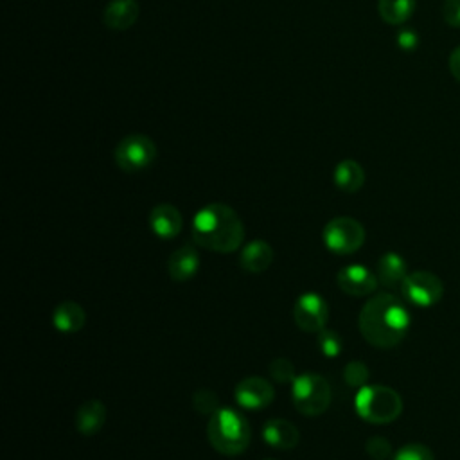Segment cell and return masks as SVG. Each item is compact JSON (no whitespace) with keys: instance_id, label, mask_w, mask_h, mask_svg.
Returning <instances> with one entry per match:
<instances>
[{"instance_id":"cell-14","label":"cell","mask_w":460,"mask_h":460,"mask_svg":"<svg viewBox=\"0 0 460 460\" xmlns=\"http://www.w3.org/2000/svg\"><path fill=\"white\" fill-rule=\"evenodd\" d=\"M262 438L275 449H293L300 440V433L298 428L286 419H270L262 426Z\"/></svg>"},{"instance_id":"cell-10","label":"cell","mask_w":460,"mask_h":460,"mask_svg":"<svg viewBox=\"0 0 460 460\" xmlns=\"http://www.w3.org/2000/svg\"><path fill=\"white\" fill-rule=\"evenodd\" d=\"M234 397L237 404L244 410H262L273 401L275 390L268 379L259 376H250L241 379L235 385Z\"/></svg>"},{"instance_id":"cell-17","label":"cell","mask_w":460,"mask_h":460,"mask_svg":"<svg viewBox=\"0 0 460 460\" xmlns=\"http://www.w3.org/2000/svg\"><path fill=\"white\" fill-rule=\"evenodd\" d=\"M408 275L406 261L395 253V252H386L379 257L377 266H376V277L377 282L385 288H401L402 280Z\"/></svg>"},{"instance_id":"cell-9","label":"cell","mask_w":460,"mask_h":460,"mask_svg":"<svg viewBox=\"0 0 460 460\" xmlns=\"http://www.w3.org/2000/svg\"><path fill=\"white\" fill-rule=\"evenodd\" d=\"M295 323L305 332H320L329 320V305L320 293H302L293 307Z\"/></svg>"},{"instance_id":"cell-16","label":"cell","mask_w":460,"mask_h":460,"mask_svg":"<svg viewBox=\"0 0 460 460\" xmlns=\"http://www.w3.org/2000/svg\"><path fill=\"white\" fill-rule=\"evenodd\" d=\"M273 257H275L273 248L266 241L255 239L243 246L241 255H239V264L244 271L261 273L271 266Z\"/></svg>"},{"instance_id":"cell-28","label":"cell","mask_w":460,"mask_h":460,"mask_svg":"<svg viewBox=\"0 0 460 460\" xmlns=\"http://www.w3.org/2000/svg\"><path fill=\"white\" fill-rule=\"evenodd\" d=\"M442 18L449 27L460 29V0H444Z\"/></svg>"},{"instance_id":"cell-23","label":"cell","mask_w":460,"mask_h":460,"mask_svg":"<svg viewBox=\"0 0 460 460\" xmlns=\"http://www.w3.org/2000/svg\"><path fill=\"white\" fill-rule=\"evenodd\" d=\"M268 372H270V377L275 381V383H280V385H286V383H293L296 379V370H295V365L288 359V358H275L270 367H268Z\"/></svg>"},{"instance_id":"cell-7","label":"cell","mask_w":460,"mask_h":460,"mask_svg":"<svg viewBox=\"0 0 460 460\" xmlns=\"http://www.w3.org/2000/svg\"><path fill=\"white\" fill-rule=\"evenodd\" d=\"M156 153V146L149 137L135 133L124 137L117 144L113 158L119 169H122L124 172H138L147 169L155 162Z\"/></svg>"},{"instance_id":"cell-3","label":"cell","mask_w":460,"mask_h":460,"mask_svg":"<svg viewBox=\"0 0 460 460\" xmlns=\"http://www.w3.org/2000/svg\"><path fill=\"white\" fill-rule=\"evenodd\" d=\"M207 437L212 447L221 455H241L252 438L248 419L234 408H219L210 415Z\"/></svg>"},{"instance_id":"cell-8","label":"cell","mask_w":460,"mask_h":460,"mask_svg":"<svg viewBox=\"0 0 460 460\" xmlns=\"http://www.w3.org/2000/svg\"><path fill=\"white\" fill-rule=\"evenodd\" d=\"M401 293L410 304L417 307H429L442 298L444 286L435 273L417 270L406 275L401 284Z\"/></svg>"},{"instance_id":"cell-20","label":"cell","mask_w":460,"mask_h":460,"mask_svg":"<svg viewBox=\"0 0 460 460\" xmlns=\"http://www.w3.org/2000/svg\"><path fill=\"white\" fill-rule=\"evenodd\" d=\"M334 183L343 192H356L365 183V171L356 160L345 158L334 169Z\"/></svg>"},{"instance_id":"cell-1","label":"cell","mask_w":460,"mask_h":460,"mask_svg":"<svg viewBox=\"0 0 460 460\" xmlns=\"http://www.w3.org/2000/svg\"><path fill=\"white\" fill-rule=\"evenodd\" d=\"M410 311L401 298L390 293H377L367 300L358 316L363 338L379 349L399 345L410 329Z\"/></svg>"},{"instance_id":"cell-30","label":"cell","mask_w":460,"mask_h":460,"mask_svg":"<svg viewBox=\"0 0 460 460\" xmlns=\"http://www.w3.org/2000/svg\"><path fill=\"white\" fill-rule=\"evenodd\" d=\"M447 66H449V72L451 75L460 83V45L455 47L449 54V61H447Z\"/></svg>"},{"instance_id":"cell-27","label":"cell","mask_w":460,"mask_h":460,"mask_svg":"<svg viewBox=\"0 0 460 460\" xmlns=\"http://www.w3.org/2000/svg\"><path fill=\"white\" fill-rule=\"evenodd\" d=\"M365 451L374 460H386V458H390L394 455L392 453V444L385 437H379V435L370 437L365 442Z\"/></svg>"},{"instance_id":"cell-22","label":"cell","mask_w":460,"mask_h":460,"mask_svg":"<svg viewBox=\"0 0 460 460\" xmlns=\"http://www.w3.org/2000/svg\"><path fill=\"white\" fill-rule=\"evenodd\" d=\"M316 345H318V349L322 350V354L325 358H338L340 352L343 350V341H341L340 334L332 329H327V327L318 332Z\"/></svg>"},{"instance_id":"cell-5","label":"cell","mask_w":460,"mask_h":460,"mask_svg":"<svg viewBox=\"0 0 460 460\" xmlns=\"http://www.w3.org/2000/svg\"><path fill=\"white\" fill-rule=\"evenodd\" d=\"M291 395L295 408L307 417L323 413L331 404V386L323 376L314 372L296 376L291 383Z\"/></svg>"},{"instance_id":"cell-31","label":"cell","mask_w":460,"mask_h":460,"mask_svg":"<svg viewBox=\"0 0 460 460\" xmlns=\"http://www.w3.org/2000/svg\"><path fill=\"white\" fill-rule=\"evenodd\" d=\"M264 460H277V458H264Z\"/></svg>"},{"instance_id":"cell-12","label":"cell","mask_w":460,"mask_h":460,"mask_svg":"<svg viewBox=\"0 0 460 460\" xmlns=\"http://www.w3.org/2000/svg\"><path fill=\"white\" fill-rule=\"evenodd\" d=\"M149 226L160 239H172L181 232L183 217L171 203H158L149 212Z\"/></svg>"},{"instance_id":"cell-24","label":"cell","mask_w":460,"mask_h":460,"mask_svg":"<svg viewBox=\"0 0 460 460\" xmlns=\"http://www.w3.org/2000/svg\"><path fill=\"white\" fill-rule=\"evenodd\" d=\"M192 406L201 415H212L221 408L217 394L208 388H201L192 395Z\"/></svg>"},{"instance_id":"cell-26","label":"cell","mask_w":460,"mask_h":460,"mask_svg":"<svg viewBox=\"0 0 460 460\" xmlns=\"http://www.w3.org/2000/svg\"><path fill=\"white\" fill-rule=\"evenodd\" d=\"M392 460H435V456L428 446L413 442L399 447L392 455Z\"/></svg>"},{"instance_id":"cell-15","label":"cell","mask_w":460,"mask_h":460,"mask_svg":"<svg viewBox=\"0 0 460 460\" xmlns=\"http://www.w3.org/2000/svg\"><path fill=\"white\" fill-rule=\"evenodd\" d=\"M140 7L137 0H110L102 13V22L111 31H126L138 18Z\"/></svg>"},{"instance_id":"cell-25","label":"cell","mask_w":460,"mask_h":460,"mask_svg":"<svg viewBox=\"0 0 460 460\" xmlns=\"http://www.w3.org/2000/svg\"><path fill=\"white\" fill-rule=\"evenodd\" d=\"M368 376H370L368 367L363 361H358V359L356 361H349L345 365V368H343V379L352 388L365 386L367 381H368Z\"/></svg>"},{"instance_id":"cell-6","label":"cell","mask_w":460,"mask_h":460,"mask_svg":"<svg viewBox=\"0 0 460 460\" xmlns=\"http://www.w3.org/2000/svg\"><path fill=\"white\" fill-rule=\"evenodd\" d=\"M323 244L327 250L338 255H349L358 252L365 243V228L363 225L349 216L332 217L323 226Z\"/></svg>"},{"instance_id":"cell-13","label":"cell","mask_w":460,"mask_h":460,"mask_svg":"<svg viewBox=\"0 0 460 460\" xmlns=\"http://www.w3.org/2000/svg\"><path fill=\"white\" fill-rule=\"evenodd\" d=\"M199 268V253L192 244H183L167 259V271L174 282L190 280Z\"/></svg>"},{"instance_id":"cell-4","label":"cell","mask_w":460,"mask_h":460,"mask_svg":"<svg viewBox=\"0 0 460 460\" xmlns=\"http://www.w3.org/2000/svg\"><path fill=\"white\" fill-rule=\"evenodd\" d=\"M356 413L370 424H388L402 411L401 395L385 385H365L354 397Z\"/></svg>"},{"instance_id":"cell-19","label":"cell","mask_w":460,"mask_h":460,"mask_svg":"<svg viewBox=\"0 0 460 460\" xmlns=\"http://www.w3.org/2000/svg\"><path fill=\"white\" fill-rule=\"evenodd\" d=\"M52 323L61 332H77L86 323V313L77 302L65 300L54 307Z\"/></svg>"},{"instance_id":"cell-18","label":"cell","mask_w":460,"mask_h":460,"mask_svg":"<svg viewBox=\"0 0 460 460\" xmlns=\"http://www.w3.org/2000/svg\"><path fill=\"white\" fill-rule=\"evenodd\" d=\"M75 429L81 435H95L106 422V406L99 399H88L75 411Z\"/></svg>"},{"instance_id":"cell-2","label":"cell","mask_w":460,"mask_h":460,"mask_svg":"<svg viewBox=\"0 0 460 460\" xmlns=\"http://www.w3.org/2000/svg\"><path fill=\"white\" fill-rule=\"evenodd\" d=\"M192 239L205 250L230 253L243 244L244 225L232 207L210 203L196 212L192 219Z\"/></svg>"},{"instance_id":"cell-21","label":"cell","mask_w":460,"mask_h":460,"mask_svg":"<svg viewBox=\"0 0 460 460\" xmlns=\"http://www.w3.org/2000/svg\"><path fill=\"white\" fill-rule=\"evenodd\" d=\"M417 0H377V11L383 22L402 25L415 11Z\"/></svg>"},{"instance_id":"cell-11","label":"cell","mask_w":460,"mask_h":460,"mask_svg":"<svg viewBox=\"0 0 460 460\" xmlns=\"http://www.w3.org/2000/svg\"><path fill=\"white\" fill-rule=\"evenodd\" d=\"M336 282L340 289L350 296H367L374 293L379 284L376 273L363 264L343 266L336 275Z\"/></svg>"},{"instance_id":"cell-29","label":"cell","mask_w":460,"mask_h":460,"mask_svg":"<svg viewBox=\"0 0 460 460\" xmlns=\"http://www.w3.org/2000/svg\"><path fill=\"white\" fill-rule=\"evenodd\" d=\"M397 43L404 50H413L419 45V34L413 29H401L397 32Z\"/></svg>"}]
</instances>
